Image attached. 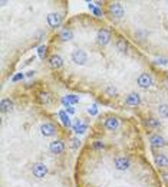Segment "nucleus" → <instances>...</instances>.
Here are the masks:
<instances>
[{"label":"nucleus","instance_id":"8","mask_svg":"<svg viewBox=\"0 0 168 187\" xmlns=\"http://www.w3.org/2000/svg\"><path fill=\"white\" fill-rule=\"evenodd\" d=\"M129 166H131V161H129L128 158H125V157H118L115 160V167L116 170H121V171H125V170H128Z\"/></svg>","mask_w":168,"mask_h":187},{"label":"nucleus","instance_id":"21","mask_svg":"<svg viewBox=\"0 0 168 187\" xmlns=\"http://www.w3.org/2000/svg\"><path fill=\"white\" fill-rule=\"evenodd\" d=\"M88 6H89V9L92 10V13L95 14V16H98V17H101L102 16V10L99 9V7H96L93 3H88Z\"/></svg>","mask_w":168,"mask_h":187},{"label":"nucleus","instance_id":"7","mask_svg":"<svg viewBox=\"0 0 168 187\" xmlns=\"http://www.w3.org/2000/svg\"><path fill=\"white\" fill-rule=\"evenodd\" d=\"M49 150H50L52 154H60L65 150V142L62 140H56V141H52L49 144Z\"/></svg>","mask_w":168,"mask_h":187},{"label":"nucleus","instance_id":"11","mask_svg":"<svg viewBox=\"0 0 168 187\" xmlns=\"http://www.w3.org/2000/svg\"><path fill=\"white\" fill-rule=\"evenodd\" d=\"M13 107H14V104L10 98H5V99H2L0 101V110L2 112H9V111L13 110Z\"/></svg>","mask_w":168,"mask_h":187},{"label":"nucleus","instance_id":"1","mask_svg":"<svg viewBox=\"0 0 168 187\" xmlns=\"http://www.w3.org/2000/svg\"><path fill=\"white\" fill-rule=\"evenodd\" d=\"M72 61L76 65H85L88 61V55L82 49H76V51L72 52Z\"/></svg>","mask_w":168,"mask_h":187},{"label":"nucleus","instance_id":"30","mask_svg":"<svg viewBox=\"0 0 168 187\" xmlns=\"http://www.w3.org/2000/svg\"><path fill=\"white\" fill-rule=\"evenodd\" d=\"M155 62H157V64H160V65H167V64H168V59H165V58H160V59H157Z\"/></svg>","mask_w":168,"mask_h":187},{"label":"nucleus","instance_id":"5","mask_svg":"<svg viewBox=\"0 0 168 187\" xmlns=\"http://www.w3.org/2000/svg\"><path fill=\"white\" fill-rule=\"evenodd\" d=\"M136 84L139 85L141 88H149L152 85V78L149 73H141L138 79H136Z\"/></svg>","mask_w":168,"mask_h":187},{"label":"nucleus","instance_id":"35","mask_svg":"<svg viewBox=\"0 0 168 187\" xmlns=\"http://www.w3.org/2000/svg\"><path fill=\"white\" fill-rule=\"evenodd\" d=\"M162 177H164V180L168 183V174H162Z\"/></svg>","mask_w":168,"mask_h":187},{"label":"nucleus","instance_id":"29","mask_svg":"<svg viewBox=\"0 0 168 187\" xmlns=\"http://www.w3.org/2000/svg\"><path fill=\"white\" fill-rule=\"evenodd\" d=\"M40 97H42V101H43V102H46V104L50 101V99H49V94H46V92H45V94H40Z\"/></svg>","mask_w":168,"mask_h":187},{"label":"nucleus","instance_id":"33","mask_svg":"<svg viewBox=\"0 0 168 187\" xmlns=\"http://www.w3.org/2000/svg\"><path fill=\"white\" fill-rule=\"evenodd\" d=\"M42 36H45V32H38V35H36V40H40Z\"/></svg>","mask_w":168,"mask_h":187},{"label":"nucleus","instance_id":"23","mask_svg":"<svg viewBox=\"0 0 168 187\" xmlns=\"http://www.w3.org/2000/svg\"><path fill=\"white\" fill-rule=\"evenodd\" d=\"M106 94H108V95H111V97H114V95H116V92H118V89H116L115 86H114V85H108V86H106Z\"/></svg>","mask_w":168,"mask_h":187},{"label":"nucleus","instance_id":"3","mask_svg":"<svg viewBox=\"0 0 168 187\" xmlns=\"http://www.w3.org/2000/svg\"><path fill=\"white\" fill-rule=\"evenodd\" d=\"M32 173H33V176H35V177L42 179V177H45V174L47 173V167H46L43 163H36V164H33Z\"/></svg>","mask_w":168,"mask_h":187},{"label":"nucleus","instance_id":"14","mask_svg":"<svg viewBox=\"0 0 168 187\" xmlns=\"http://www.w3.org/2000/svg\"><path fill=\"white\" fill-rule=\"evenodd\" d=\"M155 164L158 166V167H167L168 166V157L164 154H160L155 157Z\"/></svg>","mask_w":168,"mask_h":187},{"label":"nucleus","instance_id":"10","mask_svg":"<svg viewBox=\"0 0 168 187\" xmlns=\"http://www.w3.org/2000/svg\"><path fill=\"white\" fill-rule=\"evenodd\" d=\"M149 142H151L152 147H165L167 145V141L160 134H154V136L149 137Z\"/></svg>","mask_w":168,"mask_h":187},{"label":"nucleus","instance_id":"13","mask_svg":"<svg viewBox=\"0 0 168 187\" xmlns=\"http://www.w3.org/2000/svg\"><path fill=\"white\" fill-rule=\"evenodd\" d=\"M105 127L109 129V131H114V129H116L119 127V121L116 120L115 117H109V118L105 121Z\"/></svg>","mask_w":168,"mask_h":187},{"label":"nucleus","instance_id":"9","mask_svg":"<svg viewBox=\"0 0 168 187\" xmlns=\"http://www.w3.org/2000/svg\"><path fill=\"white\" fill-rule=\"evenodd\" d=\"M60 22H62V17L59 13H49L47 14V23L50 27H59Z\"/></svg>","mask_w":168,"mask_h":187},{"label":"nucleus","instance_id":"20","mask_svg":"<svg viewBox=\"0 0 168 187\" xmlns=\"http://www.w3.org/2000/svg\"><path fill=\"white\" fill-rule=\"evenodd\" d=\"M116 48H118V51L125 52L127 49H128V43H127V40H125V39H118V42H116Z\"/></svg>","mask_w":168,"mask_h":187},{"label":"nucleus","instance_id":"26","mask_svg":"<svg viewBox=\"0 0 168 187\" xmlns=\"http://www.w3.org/2000/svg\"><path fill=\"white\" fill-rule=\"evenodd\" d=\"M88 114H90V115H96L98 114V108H96V105L93 104V105H90L89 108H88Z\"/></svg>","mask_w":168,"mask_h":187},{"label":"nucleus","instance_id":"16","mask_svg":"<svg viewBox=\"0 0 168 187\" xmlns=\"http://www.w3.org/2000/svg\"><path fill=\"white\" fill-rule=\"evenodd\" d=\"M125 101H127L128 105H138L139 104V95L135 94V92H132V94H129L128 97H127Z\"/></svg>","mask_w":168,"mask_h":187},{"label":"nucleus","instance_id":"18","mask_svg":"<svg viewBox=\"0 0 168 187\" xmlns=\"http://www.w3.org/2000/svg\"><path fill=\"white\" fill-rule=\"evenodd\" d=\"M59 38H60V40H63V42H68V40H71V39L73 38V33H72V30H69V29H63V30L60 32V35H59Z\"/></svg>","mask_w":168,"mask_h":187},{"label":"nucleus","instance_id":"24","mask_svg":"<svg viewBox=\"0 0 168 187\" xmlns=\"http://www.w3.org/2000/svg\"><path fill=\"white\" fill-rule=\"evenodd\" d=\"M38 55L40 59H45V55H46V46L45 45H42L38 48Z\"/></svg>","mask_w":168,"mask_h":187},{"label":"nucleus","instance_id":"25","mask_svg":"<svg viewBox=\"0 0 168 187\" xmlns=\"http://www.w3.org/2000/svg\"><path fill=\"white\" fill-rule=\"evenodd\" d=\"M66 99L69 101V104H76V102H79V97H76V95H66Z\"/></svg>","mask_w":168,"mask_h":187},{"label":"nucleus","instance_id":"32","mask_svg":"<svg viewBox=\"0 0 168 187\" xmlns=\"http://www.w3.org/2000/svg\"><path fill=\"white\" fill-rule=\"evenodd\" d=\"M66 112H68V114H75V108H73V107H68V108H66Z\"/></svg>","mask_w":168,"mask_h":187},{"label":"nucleus","instance_id":"22","mask_svg":"<svg viewBox=\"0 0 168 187\" xmlns=\"http://www.w3.org/2000/svg\"><path fill=\"white\" fill-rule=\"evenodd\" d=\"M147 125L151 127V128H158V127L161 125V121H160V120H155V118H149L148 121H147Z\"/></svg>","mask_w":168,"mask_h":187},{"label":"nucleus","instance_id":"6","mask_svg":"<svg viewBox=\"0 0 168 187\" xmlns=\"http://www.w3.org/2000/svg\"><path fill=\"white\" fill-rule=\"evenodd\" d=\"M40 132L43 134L45 137H52L56 134V127L50 123H45L40 125Z\"/></svg>","mask_w":168,"mask_h":187},{"label":"nucleus","instance_id":"27","mask_svg":"<svg viewBox=\"0 0 168 187\" xmlns=\"http://www.w3.org/2000/svg\"><path fill=\"white\" fill-rule=\"evenodd\" d=\"M23 78H25V75H23L22 72H20V73H16V75H14V76L12 78V82H17V81L23 79Z\"/></svg>","mask_w":168,"mask_h":187},{"label":"nucleus","instance_id":"17","mask_svg":"<svg viewBox=\"0 0 168 187\" xmlns=\"http://www.w3.org/2000/svg\"><path fill=\"white\" fill-rule=\"evenodd\" d=\"M59 118H60V121L65 127H71V118H69L66 111H59Z\"/></svg>","mask_w":168,"mask_h":187},{"label":"nucleus","instance_id":"34","mask_svg":"<svg viewBox=\"0 0 168 187\" xmlns=\"http://www.w3.org/2000/svg\"><path fill=\"white\" fill-rule=\"evenodd\" d=\"M33 75H35V71H29L27 73H26V76H27V78H32Z\"/></svg>","mask_w":168,"mask_h":187},{"label":"nucleus","instance_id":"19","mask_svg":"<svg viewBox=\"0 0 168 187\" xmlns=\"http://www.w3.org/2000/svg\"><path fill=\"white\" fill-rule=\"evenodd\" d=\"M158 112H160V117H161V118H168V105L167 104H160Z\"/></svg>","mask_w":168,"mask_h":187},{"label":"nucleus","instance_id":"2","mask_svg":"<svg viewBox=\"0 0 168 187\" xmlns=\"http://www.w3.org/2000/svg\"><path fill=\"white\" fill-rule=\"evenodd\" d=\"M109 13L112 19H121L124 16V7L119 3H111L109 5Z\"/></svg>","mask_w":168,"mask_h":187},{"label":"nucleus","instance_id":"28","mask_svg":"<svg viewBox=\"0 0 168 187\" xmlns=\"http://www.w3.org/2000/svg\"><path fill=\"white\" fill-rule=\"evenodd\" d=\"M93 148H96V150L103 148V142H101V141H95V142H93Z\"/></svg>","mask_w":168,"mask_h":187},{"label":"nucleus","instance_id":"15","mask_svg":"<svg viewBox=\"0 0 168 187\" xmlns=\"http://www.w3.org/2000/svg\"><path fill=\"white\" fill-rule=\"evenodd\" d=\"M86 129H88V125H86V124H82L79 120H78L76 123H75V125H73V131H75L76 134H84V132H86Z\"/></svg>","mask_w":168,"mask_h":187},{"label":"nucleus","instance_id":"31","mask_svg":"<svg viewBox=\"0 0 168 187\" xmlns=\"http://www.w3.org/2000/svg\"><path fill=\"white\" fill-rule=\"evenodd\" d=\"M79 144H81V141H79L78 138H73V140H72V147H73V148H78Z\"/></svg>","mask_w":168,"mask_h":187},{"label":"nucleus","instance_id":"4","mask_svg":"<svg viewBox=\"0 0 168 187\" xmlns=\"http://www.w3.org/2000/svg\"><path fill=\"white\" fill-rule=\"evenodd\" d=\"M111 40V33L106 30V29H101L96 35V42L99 45H108Z\"/></svg>","mask_w":168,"mask_h":187},{"label":"nucleus","instance_id":"12","mask_svg":"<svg viewBox=\"0 0 168 187\" xmlns=\"http://www.w3.org/2000/svg\"><path fill=\"white\" fill-rule=\"evenodd\" d=\"M49 64H50L52 68L59 69V68H62V65H63V59L60 58L59 55H52L50 59H49Z\"/></svg>","mask_w":168,"mask_h":187}]
</instances>
